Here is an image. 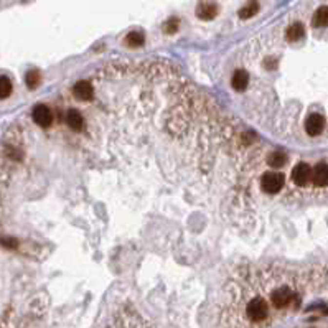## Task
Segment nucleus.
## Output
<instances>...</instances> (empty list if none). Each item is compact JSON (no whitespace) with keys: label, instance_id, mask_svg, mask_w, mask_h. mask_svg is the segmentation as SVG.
<instances>
[{"label":"nucleus","instance_id":"ddd939ff","mask_svg":"<svg viewBox=\"0 0 328 328\" xmlns=\"http://www.w3.org/2000/svg\"><path fill=\"white\" fill-rule=\"evenodd\" d=\"M287 40L289 41H299L302 38L305 37V28L304 25L300 23V21H297V23H292L290 27L287 28V33H286Z\"/></svg>","mask_w":328,"mask_h":328},{"label":"nucleus","instance_id":"9d476101","mask_svg":"<svg viewBox=\"0 0 328 328\" xmlns=\"http://www.w3.org/2000/svg\"><path fill=\"white\" fill-rule=\"evenodd\" d=\"M248 83H249V75L248 71L244 70H236L234 75H232V79H231V84L232 88L236 89V91L243 93L246 88H248Z\"/></svg>","mask_w":328,"mask_h":328},{"label":"nucleus","instance_id":"f3484780","mask_svg":"<svg viewBox=\"0 0 328 328\" xmlns=\"http://www.w3.org/2000/svg\"><path fill=\"white\" fill-rule=\"evenodd\" d=\"M40 81H41V75L38 70H30L27 73V76H25V83H27L28 89H37L38 86H40Z\"/></svg>","mask_w":328,"mask_h":328},{"label":"nucleus","instance_id":"7ed1b4c3","mask_svg":"<svg viewBox=\"0 0 328 328\" xmlns=\"http://www.w3.org/2000/svg\"><path fill=\"white\" fill-rule=\"evenodd\" d=\"M246 312H248V317L251 318L252 322H261L267 317L269 309H267V304L262 299H254L249 302Z\"/></svg>","mask_w":328,"mask_h":328},{"label":"nucleus","instance_id":"423d86ee","mask_svg":"<svg viewBox=\"0 0 328 328\" xmlns=\"http://www.w3.org/2000/svg\"><path fill=\"white\" fill-rule=\"evenodd\" d=\"M325 129V119L320 114H312L310 117L305 120V131L309 135H318Z\"/></svg>","mask_w":328,"mask_h":328},{"label":"nucleus","instance_id":"aec40b11","mask_svg":"<svg viewBox=\"0 0 328 328\" xmlns=\"http://www.w3.org/2000/svg\"><path fill=\"white\" fill-rule=\"evenodd\" d=\"M0 244H2L5 249H17L19 248V241H17L15 237H2V239H0Z\"/></svg>","mask_w":328,"mask_h":328},{"label":"nucleus","instance_id":"dca6fc26","mask_svg":"<svg viewBox=\"0 0 328 328\" xmlns=\"http://www.w3.org/2000/svg\"><path fill=\"white\" fill-rule=\"evenodd\" d=\"M267 162H269V165H270V167L280 168V167L286 165V162H287V155L284 154V152H280V150H275V152H272V154L269 155Z\"/></svg>","mask_w":328,"mask_h":328},{"label":"nucleus","instance_id":"20e7f679","mask_svg":"<svg viewBox=\"0 0 328 328\" xmlns=\"http://www.w3.org/2000/svg\"><path fill=\"white\" fill-rule=\"evenodd\" d=\"M292 180L297 187H305L312 180V168L309 163L300 162L299 165H295V168L292 170Z\"/></svg>","mask_w":328,"mask_h":328},{"label":"nucleus","instance_id":"39448f33","mask_svg":"<svg viewBox=\"0 0 328 328\" xmlns=\"http://www.w3.org/2000/svg\"><path fill=\"white\" fill-rule=\"evenodd\" d=\"M32 117L40 127H48L51 124V120H53V114H51V111L46 106L38 104V106H35V109L32 112Z\"/></svg>","mask_w":328,"mask_h":328},{"label":"nucleus","instance_id":"1a4fd4ad","mask_svg":"<svg viewBox=\"0 0 328 328\" xmlns=\"http://www.w3.org/2000/svg\"><path fill=\"white\" fill-rule=\"evenodd\" d=\"M290 300H292V292L289 290V289H277V290L272 293V304L277 309L287 307V305L290 304Z\"/></svg>","mask_w":328,"mask_h":328},{"label":"nucleus","instance_id":"2eb2a0df","mask_svg":"<svg viewBox=\"0 0 328 328\" xmlns=\"http://www.w3.org/2000/svg\"><path fill=\"white\" fill-rule=\"evenodd\" d=\"M144 41H145V37L142 32H131L127 33L126 37V45L131 46V48H139V46L144 45Z\"/></svg>","mask_w":328,"mask_h":328},{"label":"nucleus","instance_id":"a211bd4d","mask_svg":"<svg viewBox=\"0 0 328 328\" xmlns=\"http://www.w3.org/2000/svg\"><path fill=\"white\" fill-rule=\"evenodd\" d=\"M162 28H163V33H167V35H175L180 28V20L176 19V17H172V19H168L165 23H163Z\"/></svg>","mask_w":328,"mask_h":328},{"label":"nucleus","instance_id":"f03ea898","mask_svg":"<svg viewBox=\"0 0 328 328\" xmlns=\"http://www.w3.org/2000/svg\"><path fill=\"white\" fill-rule=\"evenodd\" d=\"M219 14V5L214 0H200L196 5V17L200 20H214Z\"/></svg>","mask_w":328,"mask_h":328},{"label":"nucleus","instance_id":"6ab92c4d","mask_svg":"<svg viewBox=\"0 0 328 328\" xmlns=\"http://www.w3.org/2000/svg\"><path fill=\"white\" fill-rule=\"evenodd\" d=\"M12 94V81L7 76H0V99H5Z\"/></svg>","mask_w":328,"mask_h":328},{"label":"nucleus","instance_id":"4468645a","mask_svg":"<svg viewBox=\"0 0 328 328\" xmlns=\"http://www.w3.org/2000/svg\"><path fill=\"white\" fill-rule=\"evenodd\" d=\"M66 122H68V126H70L73 131H81V129L84 127V119H83V116L79 114L77 111H75V109H71L70 112H68V116H66Z\"/></svg>","mask_w":328,"mask_h":328},{"label":"nucleus","instance_id":"9b49d317","mask_svg":"<svg viewBox=\"0 0 328 328\" xmlns=\"http://www.w3.org/2000/svg\"><path fill=\"white\" fill-rule=\"evenodd\" d=\"M257 12H259V2H257V0H249V2L246 3L244 7L239 8L237 15H239V19L248 20V19H252V17L256 15Z\"/></svg>","mask_w":328,"mask_h":328},{"label":"nucleus","instance_id":"f257e3e1","mask_svg":"<svg viewBox=\"0 0 328 328\" xmlns=\"http://www.w3.org/2000/svg\"><path fill=\"white\" fill-rule=\"evenodd\" d=\"M284 183H286V176L282 174H279V172H269V174L262 175V178H261L262 190H264L266 193H270V195L280 192L284 187Z\"/></svg>","mask_w":328,"mask_h":328},{"label":"nucleus","instance_id":"6e6552de","mask_svg":"<svg viewBox=\"0 0 328 328\" xmlns=\"http://www.w3.org/2000/svg\"><path fill=\"white\" fill-rule=\"evenodd\" d=\"M73 93H75V96L79 99V101H89V99H93L94 96L93 84L88 83V81H77L75 88H73Z\"/></svg>","mask_w":328,"mask_h":328},{"label":"nucleus","instance_id":"0eeeda50","mask_svg":"<svg viewBox=\"0 0 328 328\" xmlns=\"http://www.w3.org/2000/svg\"><path fill=\"white\" fill-rule=\"evenodd\" d=\"M312 182L315 187H327L328 185V165L327 163H317L312 170Z\"/></svg>","mask_w":328,"mask_h":328},{"label":"nucleus","instance_id":"f8f14e48","mask_svg":"<svg viewBox=\"0 0 328 328\" xmlns=\"http://www.w3.org/2000/svg\"><path fill=\"white\" fill-rule=\"evenodd\" d=\"M312 25L315 28L328 27V5H323L315 12L312 19Z\"/></svg>","mask_w":328,"mask_h":328}]
</instances>
